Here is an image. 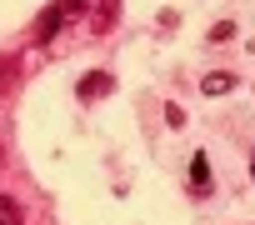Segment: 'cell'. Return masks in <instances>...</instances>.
Segmentation results:
<instances>
[{
    "label": "cell",
    "instance_id": "obj_1",
    "mask_svg": "<svg viewBox=\"0 0 255 225\" xmlns=\"http://www.w3.org/2000/svg\"><path fill=\"white\" fill-rule=\"evenodd\" d=\"M65 20H70V15L60 10V0H55V5H45V10H40V20H35V45H50V40L60 35V25H65Z\"/></svg>",
    "mask_w": 255,
    "mask_h": 225
},
{
    "label": "cell",
    "instance_id": "obj_2",
    "mask_svg": "<svg viewBox=\"0 0 255 225\" xmlns=\"http://www.w3.org/2000/svg\"><path fill=\"white\" fill-rule=\"evenodd\" d=\"M110 90H115V80H110V70H90V75H85V80L75 85V95H80L85 105H90V100H100V95H110Z\"/></svg>",
    "mask_w": 255,
    "mask_h": 225
},
{
    "label": "cell",
    "instance_id": "obj_3",
    "mask_svg": "<svg viewBox=\"0 0 255 225\" xmlns=\"http://www.w3.org/2000/svg\"><path fill=\"white\" fill-rule=\"evenodd\" d=\"M190 190H195V195H210V190H215V185H210V160H205V150L190 155Z\"/></svg>",
    "mask_w": 255,
    "mask_h": 225
},
{
    "label": "cell",
    "instance_id": "obj_4",
    "mask_svg": "<svg viewBox=\"0 0 255 225\" xmlns=\"http://www.w3.org/2000/svg\"><path fill=\"white\" fill-rule=\"evenodd\" d=\"M200 90H205V95H225V90H235V75H230V70H210V75L200 80Z\"/></svg>",
    "mask_w": 255,
    "mask_h": 225
},
{
    "label": "cell",
    "instance_id": "obj_5",
    "mask_svg": "<svg viewBox=\"0 0 255 225\" xmlns=\"http://www.w3.org/2000/svg\"><path fill=\"white\" fill-rule=\"evenodd\" d=\"M0 225H20V205L0 195Z\"/></svg>",
    "mask_w": 255,
    "mask_h": 225
},
{
    "label": "cell",
    "instance_id": "obj_6",
    "mask_svg": "<svg viewBox=\"0 0 255 225\" xmlns=\"http://www.w3.org/2000/svg\"><path fill=\"white\" fill-rule=\"evenodd\" d=\"M230 35H235V25H230V20H215L205 40H210V45H220V40H230Z\"/></svg>",
    "mask_w": 255,
    "mask_h": 225
},
{
    "label": "cell",
    "instance_id": "obj_7",
    "mask_svg": "<svg viewBox=\"0 0 255 225\" xmlns=\"http://www.w3.org/2000/svg\"><path fill=\"white\" fill-rule=\"evenodd\" d=\"M165 125H170V130L185 125V110H180V105H165Z\"/></svg>",
    "mask_w": 255,
    "mask_h": 225
},
{
    "label": "cell",
    "instance_id": "obj_8",
    "mask_svg": "<svg viewBox=\"0 0 255 225\" xmlns=\"http://www.w3.org/2000/svg\"><path fill=\"white\" fill-rule=\"evenodd\" d=\"M85 5H90V0H60V10H65V15H75V10H85Z\"/></svg>",
    "mask_w": 255,
    "mask_h": 225
},
{
    "label": "cell",
    "instance_id": "obj_9",
    "mask_svg": "<svg viewBox=\"0 0 255 225\" xmlns=\"http://www.w3.org/2000/svg\"><path fill=\"white\" fill-rule=\"evenodd\" d=\"M250 180H255V155H250Z\"/></svg>",
    "mask_w": 255,
    "mask_h": 225
}]
</instances>
